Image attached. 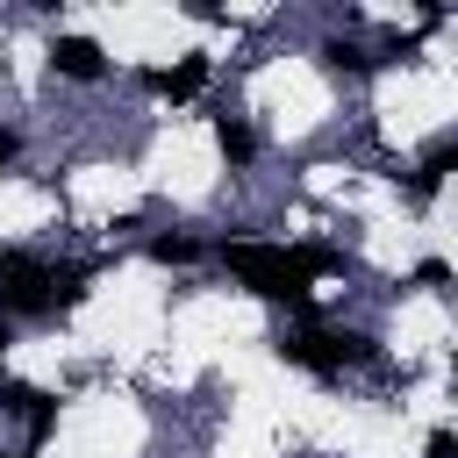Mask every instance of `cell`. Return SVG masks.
<instances>
[{
    "label": "cell",
    "instance_id": "7",
    "mask_svg": "<svg viewBox=\"0 0 458 458\" xmlns=\"http://www.w3.org/2000/svg\"><path fill=\"white\" fill-rule=\"evenodd\" d=\"M215 150H222L229 165H250V157H258V136H250V122H243V114H215Z\"/></svg>",
    "mask_w": 458,
    "mask_h": 458
},
{
    "label": "cell",
    "instance_id": "9",
    "mask_svg": "<svg viewBox=\"0 0 458 458\" xmlns=\"http://www.w3.org/2000/svg\"><path fill=\"white\" fill-rule=\"evenodd\" d=\"M150 258H157V265H193L200 243H193V236H150Z\"/></svg>",
    "mask_w": 458,
    "mask_h": 458
},
{
    "label": "cell",
    "instance_id": "13",
    "mask_svg": "<svg viewBox=\"0 0 458 458\" xmlns=\"http://www.w3.org/2000/svg\"><path fill=\"white\" fill-rule=\"evenodd\" d=\"M7 344H14V322H7V315H0V358H7Z\"/></svg>",
    "mask_w": 458,
    "mask_h": 458
},
{
    "label": "cell",
    "instance_id": "6",
    "mask_svg": "<svg viewBox=\"0 0 458 458\" xmlns=\"http://www.w3.org/2000/svg\"><path fill=\"white\" fill-rule=\"evenodd\" d=\"M150 86H157L165 100H193V93L208 86V57H179V64H165V72H150Z\"/></svg>",
    "mask_w": 458,
    "mask_h": 458
},
{
    "label": "cell",
    "instance_id": "2",
    "mask_svg": "<svg viewBox=\"0 0 458 458\" xmlns=\"http://www.w3.org/2000/svg\"><path fill=\"white\" fill-rule=\"evenodd\" d=\"M86 293V272L72 265H43L29 250H0V315H64Z\"/></svg>",
    "mask_w": 458,
    "mask_h": 458
},
{
    "label": "cell",
    "instance_id": "5",
    "mask_svg": "<svg viewBox=\"0 0 458 458\" xmlns=\"http://www.w3.org/2000/svg\"><path fill=\"white\" fill-rule=\"evenodd\" d=\"M50 64H57L64 79H86V86L107 72V57H100V43H93V36H57V43H50Z\"/></svg>",
    "mask_w": 458,
    "mask_h": 458
},
{
    "label": "cell",
    "instance_id": "10",
    "mask_svg": "<svg viewBox=\"0 0 458 458\" xmlns=\"http://www.w3.org/2000/svg\"><path fill=\"white\" fill-rule=\"evenodd\" d=\"M422 458H458V437H451V429H429V444H422Z\"/></svg>",
    "mask_w": 458,
    "mask_h": 458
},
{
    "label": "cell",
    "instance_id": "12",
    "mask_svg": "<svg viewBox=\"0 0 458 458\" xmlns=\"http://www.w3.org/2000/svg\"><path fill=\"white\" fill-rule=\"evenodd\" d=\"M14 150H21V143H14V129H0V165H14Z\"/></svg>",
    "mask_w": 458,
    "mask_h": 458
},
{
    "label": "cell",
    "instance_id": "11",
    "mask_svg": "<svg viewBox=\"0 0 458 458\" xmlns=\"http://www.w3.org/2000/svg\"><path fill=\"white\" fill-rule=\"evenodd\" d=\"M415 279H422V286H444V279H451V265H444V258H422V265H415Z\"/></svg>",
    "mask_w": 458,
    "mask_h": 458
},
{
    "label": "cell",
    "instance_id": "8",
    "mask_svg": "<svg viewBox=\"0 0 458 458\" xmlns=\"http://www.w3.org/2000/svg\"><path fill=\"white\" fill-rule=\"evenodd\" d=\"M322 64H329V72H344V79H365L379 57H372L365 43H351V36H329V43H322Z\"/></svg>",
    "mask_w": 458,
    "mask_h": 458
},
{
    "label": "cell",
    "instance_id": "4",
    "mask_svg": "<svg viewBox=\"0 0 458 458\" xmlns=\"http://www.w3.org/2000/svg\"><path fill=\"white\" fill-rule=\"evenodd\" d=\"M0 408L21 415L29 437H50V422H57V401H50L43 386H21V379H0Z\"/></svg>",
    "mask_w": 458,
    "mask_h": 458
},
{
    "label": "cell",
    "instance_id": "3",
    "mask_svg": "<svg viewBox=\"0 0 458 458\" xmlns=\"http://www.w3.org/2000/svg\"><path fill=\"white\" fill-rule=\"evenodd\" d=\"M279 358L286 365H308V372H344V365H372L379 344L365 329H322V322H293L279 336Z\"/></svg>",
    "mask_w": 458,
    "mask_h": 458
},
{
    "label": "cell",
    "instance_id": "14",
    "mask_svg": "<svg viewBox=\"0 0 458 458\" xmlns=\"http://www.w3.org/2000/svg\"><path fill=\"white\" fill-rule=\"evenodd\" d=\"M451 372H458V365H451Z\"/></svg>",
    "mask_w": 458,
    "mask_h": 458
},
{
    "label": "cell",
    "instance_id": "1",
    "mask_svg": "<svg viewBox=\"0 0 458 458\" xmlns=\"http://www.w3.org/2000/svg\"><path fill=\"white\" fill-rule=\"evenodd\" d=\"M222 265L236 272V286H250L258 301H279V308H308L315 279L336 272L344 258L322 250V243H222Z\"/></svg>",
    "mask_w": 458,
    "mask_h": 458
}]
</instances>
